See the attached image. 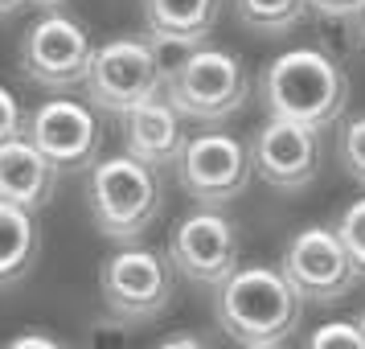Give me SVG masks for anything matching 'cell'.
<instances>
[{"label":"cell","instance_id":"obj_1","mask_svg":"<svg viewBox=\"0 0 365 349\" xmlns=\"http://www.w3.org/2000/svg\"><path fill=\"white\" fill-rule=\"evenodd\" d=\"M214 316L242 349H283L299 329L304 300L279 267L247 263L217 288Z\"/></svg>","mask_w":365,"mask_h":349},{"label":"cell","instance_id":"obj_2","mask_svg":"<svg viewBox=\"0 0 365 349\" xmlns=\"http://www.w3.org/2000/svg\"><path fill=\"white\" fill-rule=\"evenodd\" d=\"M263 107L267 119H292L329 132L349 107V74L332 54L316 46L283 50L263 70Z\"/></svg>","mask_w":365,"mask_h":349},{"label":"cell","instance_id":"obj_3","mask_svg":"<svg viewBox=\"0 0 365 349\" xmlns=\"http://www.w3.org/2000/svg\"><path fill=\"white\" fill-rule=\"evenodd\" d=\"M86 210H91V222L103 238H115V243L132 247L140 234H148L156 226V218L165 210L160 173L140 165L128 152L107 156L91 168Z\"/></svg>","mask_w":365,"mask_h":349},{"label":"cell","instance_id":"obj_4","mask_svg":"<svg viewBox=\"0 0 365 349\" xmlns=\"http://www.w3.org/2000/svg\"><path fill=\"white\" fill-rule=\"evenodd\" d=\"M165 95L189 123H226L250 99V70L217 46H197L165 74Z\"/></svg>","mask_w":365,"mask_h":349},{"label":"cell","instance_id":"obj_5","mask_svg":"<svg viewBox=\"0 0 365 349\" xmlns=\"http://www.w3.org/2000/svg\"><path fill=\"white\" fill-rule=\"evenodd\" d=\"M165 58L148 37H111L95 50L83 91L95 111L123 119L132 107L165 91Z\"/></svg>","mask_w":365,"mask_h":349},{"label":"cell","instance_id":"obj_6","mask_svg":"<svg viewBox=\"0 0 365 349\" xmlns=\"http://www.w3.org/2000/svg\"><path fill=\"white\" fill-rule=\"evenodd\" d=\"M103 308L115 325H144L168 308L173 300V263L160 251L119 247L107 255L99 271Z\"/></svg>","mask_w":365,"mask_h":349},{"label":"cell","instance_id":"obj_7","mask_svg":"<svg viewBox=\"0 0 365 349\" xmlns=\"http://www.w3.org/2000/svg\"><path fill=\"white\" fill-rule=\"evenodd\" d=\"M255 177L250 144H242L230 132H197L189 136L181 161H177V181L189 198L205 210H222L234 198L247 193Z\"/></svg>","mask_w":365,"mask_h":349},{"label":"cell","instance_id":"obj_8","mask_svg":"<svg viewBox=\"0 0 365 349\" xmlns=\"http://www.w3.org/2000/svg\"><path fill=\"white\" fill-rule=\"evenodd\" d=\"M279 271L299 292V300H308V304H336L361 280L336 226H324V222H312V226H304L287 238Z\"/></svg>","mask_w":365,"mask_h":349},{"label":"cell","instance_id":"obj_9","mask_svg":"<svg viewBox=\"0 0 365 349\" xmlns=\"http://www.w3.org/2000/svg\"><path fill=\"white\" fill-rule=\"evenodd\" d=\"M95 62V46L70 13H41L25 29L21 41V70L46 91H78L86 86Z\"/></svg>","mask_w":365,"mask_h":349},{"label":"cell","instance_id":"obj_10","mask_svg":"<svg viewBox=\"0 0 365 349\" xmlns=\"http://www.w3.org/2000/svg\"><path fill=\"white\" fill-rule=\"evenodd\" d=\"M168 263L189 283L222 288L238 271V226L222 210L197 206L168 234Z\"/></svg>","mask_w":365,"mask_h":349},{"label":"cell","instance_id":"obj_11","mask_svg":"<svg viewBox=\"0 0 365 349\" xmlns=\"http://www.w3.org/2000/svg\"><path fill=\"white\" fill-rule=\"evenodd\" d=\"M25 136L58 173H83V168L99 165L103 128L91 103L46 99L25 119Z\"/></svg>","mask_w":365,"mask_h":349},{"label":"cell","instance_id":"obj_12","mask_svg":"<svg viewBox=\"0 0 365 349\" xmlns=\"http://www.w3.org/2000/svg\"><path fill=\"white\" fill-rule=\"evenodd\" d=\"M250 161L255 173L279 193H299L320 177L324 165V132L292 123V119H267L250 136Z\"/></svg>","mask_w":365,"mask_h":349},{"label":"cell","instance_id":"obj_13","mask_svg":"<svg viewBox=\"0 0 365 349\" xmlns=\"http://www.w3.org/2000/svg\"><path fill=\"white\" fill-rule=\"evenodd\" d=\"M123 123V152L135 156L140 165L148 168H177L185 144H189V132H185V116L168 103V95H152L140 107H132L128 116L119 119Z\"/></svg>","mask_w":365,"mask_h":349},{"label":"cell","instance_id":"obj_14","mask_svg":"<svg viewBox=\"0 0 365 349\" xmlns=\"http://www.w3.org/2000/svg\"><path fill=\"white\" fill-rule=\"evenodd\" d=\"M144 34L156 50H197L222 17V0H140Z\"/></svg>","mask_w":365,"mask_h":349},{"label":"cell","instance_id":"obj_15","mask_svg":"<svg viewBox=\"0 0 365 349\" xmlns=\"http://www.w3.org/2000/svg\"><path fill=\"white\" fill-rule=\"evenodd\" d=\"M58 189V168L29 144V136H17L0 144V201L37 214Z\"/></svg>","mask_w":365,"mask_h":349},{"label":"cell","instance_id":"obj_16","mask_svg":"<svg viewBox=\"0 0 365 349\" xmlns=\"http://www.w3.org/2000/svg\"><path fill=\"white\" fill-rule=\"evenodd\" d=\"M41 251V231L29 210H17L9 201H0V288L21 283L37 263Z\"/></svg>","mask_w":365,"mask_h":349},{"label":"cell","instance_id":"obj_17","mask_svg":"<svg viewBox=\"0 0 365 349\" xmlns=\"http://www.w3.org/2000/svg\"><path fill=\"white\" fill-rule=\"evenodd\" d=\"M234 17L259 37H283L308 17V0H234Z\"/></svg>","mask_w":365,"mask_h":349},{"label":"cell","instance_id":"obj_18","mask_svg":"<svg viewBox=\"0 0 365 349\" xmlns=\"http://www.w3.org/2000/svg\"><path fill=\"white\" fill-rule=\"evenodd\" d=\"M336 161H341L349 181H357L365 189V116H353L341 123V132H336Z\"/></svg>","mask_w":365,"mask_h":349},{"label":"cell","instance_id":"obj_19","mask_svg":"<svg viewBox=\"0 0 365 349\" xmlns=\"http://www.w3.org/2000/svg\"><path fill=\"white\" fill-rule=\"evenodd\" d=\"M332 226H336V234H341V243H345L349 259H353V267H357V275L365 280V198L349 201Z\"/></svg>","mask_w":365,"mask_h":349},{"label":"cell","instance_id":"obj_20","mask_svg":"<svg viewBox=\"0 0 365 349\" xmlns=\"http://www.w3.org/2000/svg\"><path fill=\"white\" fill-rule=\"evenodd\" d=\"M304 349H365V333L357 320H329L308 333Z\"/></svg>","mask_w":365,"mask_h":349},{"label":"cell","instance_id":"obj_21","mask_svg":"<svg viewBox=\"0 0 365 349\" xmlns=\"http://www.w3.org/2000/svg\"><path fill=\"white\" fill-rule=\"evenodd\" d=\"M25 132V116H21V103L9 86H0V144L17 140Z\"/></svg>","mask_w":365,"mask_h":349},{"label":"cell","instance_id":"obj_22","mask_svg":"<svg viewBox=\"0 0 365 349\" xmlns=\"http://www.w3.org/2000/svg\"><path fill=\"white\" fill-rule=\"evenodd\" d=\"M308 13L324 21H357L365 13V0H308Z\"/></svg>","mask_w":365,"mask_h":349},{"label":"cell","instance_id":"obj_23","mask_svg":"<svg viewBox=\"0 0 365 349\" xmlns=\"http://www.w3.org/2000/svg\"><path fill=\"white\" fill-rule=\"evenodd\" d=\"M0 349H70L66 341H58V337H50V333H37V329H29V333H17V337H9Z\"/></svg>","mask_w":365,"mask_h":349},{"label":"cell","instance_id":"obj_24","mask_svg":"<svg viewBox=\"0 0 365 349\" xmlns=\"http://www.w3.org/2000/svg\"><path fill=\"white\" fill-rule=\"evenodd\" d=\"M152 349H210V341L197 337V333H173V337H165L160 345H152Z\"/></svg>","mask_w":365,"mask_h":349},{"label":"cell","instance_id":"obj_25","mask_svg":"<svg viewBox=\"0 0 365 349\" xmlns=\"http://www.w3.org/2000/svg\"><path fill=\"white\" fill-rule=\"evenodd\" d=\"M25 4H34V9H46V13H62V4H66V0H25Z\"/></svg>","mask_w":365,"mask_h":349},{"label":"cell","instance_id":"obj_26","mask_svg":"<svg viewBox=\"0 0 365 349\" xmlns=\"http://www.w3.org/2000/svg\"><path fill=\"white\" fill-rule=\"evenodd\" d=\"M21 4H25V0H0V17H13Z\"/></svg>","mask_w":365,"mask_h":349},{"label":"cell","instance_id":"obj_27","mask_svg":"<svg viewBox=\"0 0 365 349\" xmlns=\"http://www.w3.org/2000/svg\"><path fill=\"white\" fill-rule=\"evenodd\" d=\"M357 41H361V50H365V13L357 17Z\"/></svg>","mask_w":365,"mask_h":349},{"label":"cell","instance_id":"obj_28","mask_svg":"<svg viewBox=\"0 0 365 349\" xmlns=\"http://www.w3.org/2000/svg\"><path fill=\"white\" fill-rule=\"evenodd\" d=\"M357 325H361V333H365V313H361V316H357Z\"/></svg>","mask_w":365,"mask_h":349}]
</instances>
